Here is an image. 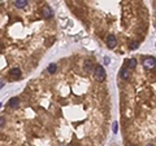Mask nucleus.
<instances>
[{"instance_id": "1", "label": "nucleus", "mask_w": 156, "mask_h": 146, "mask_svg": "<svg viewBox=\"0 0 156 146\" xmlns=\"http://www.w3.org/2000/svg\"><path fill=\"white\" fill-rule=\"evenodd\" d=\"M94 76H95V79L99 81V83H104L105 81V78H107V74H105L104 67L100 66V65L95 66V69H94Z\"/></svg>"}, {"instance_id": "2", "label": "nucleus", "mask_w": 156, "mask_h": 146, "mask_svg": "<svg viewBox=\"0 0 156 146\" xmlns=\"http://www.w3.org/2000/svg\"><path fill=\"white\" fill-rule=\"evenodd\" d=\"M142 65H143V67L146 70H151V69H153L156 66V59L153 57H146L143 59V62H142Z\"/></svg>"}, {"instance_id": "3", "label": "nucleus", "mask_w": 156, "mask_h": 146, "mask_svg": "<svg viewBox=\"0 0 156 146\" xmlns=\"http://www.w3.org/2000/svg\"><path fill=\"white\" fill-rule=\"evenodd\" d=\"M105 40H107V45H108L109 49L116 48L117 43H119V40H117V38L114 36V34H108L107 38H105Z\"/></svg>"}, {"instance_id": "4", "label": "nucleus", "mask_w": 156, "mask_h": 146, "mask_svg": "<svg viewBox=\"0 0 156 146\" xmlns=\"http://www.w3.org/2000/svg\"><path fill=\"white\" fill-rule=\"evenodd\" d=\"M42 16H43L46 19H51V18L53 17V13H52V10H51L50 7L44 5V7L42 8Z\"/></svg>"}, {"instance_id": "5", "label": "nucleus", "mask_w": 156, "mask_h": 146, "mask_svg": "<svg viewBox=\"0 0 156 146\" xmlns=\"http://www.w3.org/2000/svg\"><path fill=\"white\" fill-rule=\"evenodd\" d=\"M27 4H29V0H16V2H14V7H16L17 9L26 8Z\"/></svg>"}, {"instance_id": "6", "label": "nucleus", "mask_w": 156, "mask_h": 146, "mask_svg": "<svg viewBox=\"0 0 156 146\" xmlns=\"http://www.w3.org/2000/svg\"><path fill=\"white\" fill-rule=\"evenodd\" d=\"M18 103H20V98L13 97V98L8 102V106H9V107H12V109H16V107L18 106Z\"/></svg>"}, {"instance_id": "7", "label": "nucleus", "mask_w": 156, "mask_h": 146, "mask_svg": "<svg viewBox=\"0 0 156 146\" xmlns=\"http://www.w3.org/2000/svg\"><path fill=\"white\" fill-rule=\"evenodd\" d=\"M47 72L53 75L55 72H57V64H51L48 67H47Z\"/></svg>"}, {"instance_id": "8", "label": "nucleus", "mask_w": 156, "mask_h": 146, "mask_svg": "<svg viewBox=\"0 0 156 146\" xmlns=\"http://www.w3.org/2000/svg\"><path fill=\"white\" fill-rule=\"evenodd\" d=\"M128 67H129L130 70L136 67V59H135V58H131V59L128 61Z\"/></svg>"}, {"instance_id": "9", "label": "nucleus", "mask_w": 156, "mask_h": 146, "mask_svg": "<svg viewBox=\"0 0 156 146\" xmlns=\"http://www.w3.org/2000/svg\"><path fill=\"white\" fill-rule=\"evenodd\" d=\"M113 132H114V133L117 132V123H114V124H113Z\"/></svg>"}, {"instance_id": "10", "label": "nucleus", "mask_w": 156, "mask_h": 146, "mask_svg": "<svg viewBox=\"0 0 156 146\" xmlns=\"http://www.w3.org/2000/svg\"><path fill=\"white\" fill-rule=\"evenodd\" d=\"M146 146H155V145H152V143H148V145H146Z\"/></svg>"}, {"instance_id": "11", "label": "nucleus", "mask_w": 156, "mask_h": 146, "mask_svg": "<svg viewBox=\"0 0 156 146\" xmlns=\"http://www.w3.org/2000/svg\"><path fill=\"white\" fill-rule=\"evenodd\" d=\"M130 146H135V145H130Z\"/></svg>"}]
</instances>
